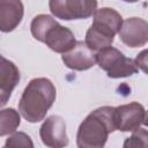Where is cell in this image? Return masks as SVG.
<instances>
[{"instance_id":"obj_15","label":"cell","mask_w":148,"mask_h":148,"mask_svg":"<svg viewBox=\"0 0 148 148\" xmlns=\"http://www.w3.org/2000/svg\"><path fill=\"white\" fill-rule=\"evenodd\" d=\"M21 113L13 108L2 109L0 111V136L12 134L21 124Z\"/></svg>"},{"instance_id":"obj_20","label":"cell","mask_w":148,"mask_h":148,"mask_svg":"<svg viewBox=\"0 0 148 148\" xmlns=\"http://www.w3.org/2000/svg\"><path fill=\"white\" fill-rule=\"evenodd\" d=\"M123 1H125V2H131V3H133V2H136V1H139V0H123Z\"/></svg>"},{"instance_id":"obj_9","label":"cell","mask_w":148,"mask_h":148,"mask_svg":"<svg viewBox=\"0 0 148 148\" xmlns=\"http://www.w3.org/2000/svg\"><path fill=\"white\" fill-rule=\"evenodd\" d=\"M76 38L73 31L61 24H56L46 34L44 43L57 53H66L76 44Z\"/></svg>"},{"instance_id":"obj_7","label":"cell","mask_w":148,"mask_h":148,"mask_svg":"<svg viewBox=\"0 0 148 148\" xmlns=\"http://www.w3.org/2000/svg\"><path fill=\"white\" fill-rule=\"evenodd\" d=\"M61 60L67 68L73 71H87L97 62L95 51L83 40H77L72 50L62 53Z\"/></svg>"},{"instance_id":"obj_11","label":"cell","mask_w":148,"mask_h":148,"mask_svg":"<svg viewBox=\"0 0 148 148\" xmlns=\"http://www.w3.org/2000/svg\"><path fill=\"white\" fill-rule=\"evenodd\" d=\"M20 81V71L16 65L5 58L1 57L0 64V97H1V106H3L9 99L14 88Z\"/></svg>"},{"instance_id":"obj_8","label":"cell","mask_w":148,"mask_h":148,"mask_svg":"<svg viewBox=\"0 0 148 148\" xmlns=\"http://www.w3.org/2000/svg\"><path fill=\"white\" fill-rule=\"evenodd\" d=\"M145 108L139 102H131L116 108L117 130L120 132H133L138 130L145 117Z\"/></svg>"},{"instance_id":"obj_17","label":"cell","mask_w":148,"mask_h":148,"mask_svg":"<svg viewBox=\"0 0 148 148\" xmlns=\"http://www.w3.org/2000/svg\"><path fill=\"white\" fill-rule=\"evenodd\" d=\"M5 147H34L31 138L24 132H14L5 142Z\"/></svg>"},{"instance_id":"obj_13","label":"cell","mask_w":148,"mask_h":148,"mask_svg":"<svg viewBox=\"0 0 148 148\" xmlns=\"http://www.w3.org/2000/svg\"><path fill=\"white\" fill-rule=\"evenodd\" d=\"M92 22H96L110 30H112L116 35L119 34L123 27V17L121 15L111 7H102L95 12L92 15Z\"/></svg>"},{"instance_id":"obj_6","label":"cell","mask_w":148,"mask_h":148,"mask_svg":"<svg viewBox=\"0 0 148 148\" xmlns=\"http://www.w3.org/2000/svg\"><path fill=\"white\" fill-rule=\"evenodd\" d=\"M120 40L128 47L135 49L148 43V22L141 17H130L119 31Z\"/></svg>"},{"instance_id":"obj_19","label":"cell","mask_w":148,"mask_h":148,"mask_svg":"<svg viewBox=\"0 0 148 148\" xmlns=\"http://www.w3.org/2000/svg\"><path fill=\"white\" fill-rule=\"evenodd\" d=\"M142 124H143L145 126H148V110L145 112V117H143V121H142Z\"/></svg>"},{"instance_id":"obj_4","label":"cell","mask_w":148,"mask_h":148,"mask_svg":"<svg viewBox=\"0 0 148 148\" xmlns=\"http://www.w3.org/2000/svg\"><path fill=\"white\" fill-rule=\"evenodd\" d=\"M51 14L64 21L89 18L97 10V0H49Z\"/></svg>"},{"instance_id":"obj_2","label":"cell","mask_w":148,"mask_h":148,"mask_svg":"<svg viewBox=\"0 0 148 148\" xmlns=\"http://www.w3.org/2000/svg\"><path fill=\"white\" fill-rule=\"evenodd\" d=\"M117 130L116 108L101 106L90 112L80 124L76 133L79 148H102L109 134Z\"/></svg>"},{"instance_id":"obj_18","label":"cell","mask_w":148,"mask_h":148,"mask_svg":"<svg viewBox=\"0 0 148 148\" xmlns=\"http://www.w3.org/2000/svg\"><path fill=\"white\" fill-rule=\"evenodd\" d=\"M134 60H135V62H136L138 68L141 69L145 74L148 75V49L142 50V51L136 56V58H135Z\"/></svg>"},{"instance_id":"obj_10","label":"cell","mask_w":148,"mask_h":148,"mask_svg":"<svg viewBox=\"0 0 148 148\" xmlns=\"http://www.w3.org/2000/svg\"><path fill=\"white\" fill-rule=\"evenodd\" d=\"M24 6L21 0H0V30L10 32L22 22Z\"/></svg>"},{"instance_id":"obj_14","label":"cell","mask_w":148,"mask_h":148,"mask_svg":"<svg viewBox=\"0 0 148 148\" xmlns=\"http://www.w3.org/2000/svg\"><path fill=\"white\" fill-rule=\"evenodd\" d=\"M56 24H58V22H57L51 15H47V14H39V15H36V16L32 18L31 24H30L31 35H32V37H34L36 40L44 43L45 37H46V34H47L49 30H50L52 27H54Z\"/></svg>"},{"instance_id":"obj_1","label":"cell","mask_w":148,"mask_h":148,"mask_svg":"<svg viewBox=\"0 0 148 148\" xmlns=\"http://www.w3.org/2000/svg\"><path fill=\"white\" fill-rule=\"evenodd\" d=\"M57 97V89L47 77H35L24 88L18 102V112L29 123L42 121Z\"/></svg>"},{"instance_id":"obj_3","label":"cell","mask_w":148,"mask_h":148,"mask_svg":"<svg viewBox=\"0 0 148 148\" xmlns=\"http://www.w3.org/2000/svg\"><path fill=\"white\" fill-rule=\"evenodd\" d=\"M96 59L98 66L111 79L127 77L139 71L135 60L127 58L120 50L112 46L99 50L96 53Z\"/></svg>"},{"instance_id":"obj_12","label":"cell","mask_w":148,"mask_h":148,"mask_svg":"<svg viewBox=\"0 0 148 148\" xmlns=\"http://www.w3.org/2000/svg\"><path fill=\"white\" fill-rule=\"evenodd\" d=\"M114 36L116 34L110 29L92 22L90 28L87 30L84 42L91 50L98 52L99 50L111 46L114 40Z\"/></svg>"},{"instance_id":"obj_5","label":"cell","mask_w":148,"mask_h":148,"mask_svg":"<svg viewBox=\"0 0 148 148\" xmlns=\"http://www.w3.org/2000/svg\"><path fill=\"white\" fill-rule=\"evenodd\" d=\"M39 136L46 147L62 148L68 145L66 123L62 117L52 114L47 117L39 127Z\"/></svg>"},{"instance_id":"obj_16","label":"cell","mask_w":148,"mask_h":148,"mask_svg":"<svg viewBox=\"0 0 148 148\" xmlns=\"http://www.w3.org/2000/svg\"><path fill=\"white\" fill-rule=\"evenodd\" d=\"M123 147L125 148H138V147L148 148V130L139 127L138 130L133 131L132 135L124 141Z\"/></svg>"}]
</instances>
